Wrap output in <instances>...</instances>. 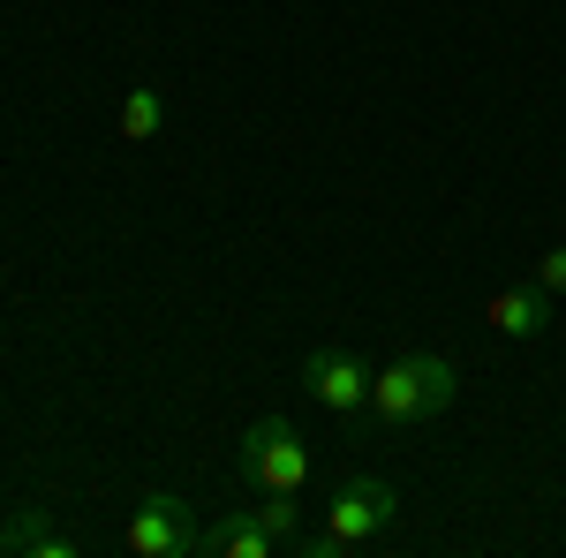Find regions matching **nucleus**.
Listing matches in <instances>:
<instances>
[{"instance_id":"obj_2","label":"nucleus","mask_w":566,"mask_h":558,"mask_svg":"<svg viewBox=\"0 0 566 558\" xmlns=\"http://www.w3.org/2000/svg\"><path fill=\"white\" fill-rule=\"evenodd\" d=\"M453 392H461L453 362L431 355V347H408V355H392L386 370L370 378V408H363V415H370L378 430H408V423L446 415V408H453Z\"/></svg>"},{"instance_id":"obj_3","label":"nucleus","mask_w":566,"mask_h":558,"mask_svg":"<svg viewBox=\"0 0 566 558\" xmlns=\"http://www.w3.org/2000/svg\"><path fill=\"white\" fill-rule=\"evenodd\" d=\"M234 468H242V483L250 491H303L310 483V445L303 430L287 423V415H258V423L242 430V453H234Z\"/></svg>"},{"instance_id":"obj_4","label":"nucleus","mask_w":566,"mask_h":558,"mask_svg":"<svg viewBox=\"0 0 566 558\" xmlns=\"http://www.w3.org/2000/svg\"><path fill=\"white\" fill-rule=\"evenodd\" d=\"M370 355L348 340H333V347H310L303 355V392L317 400V408H333V415H363L370 408Z\"/></svg>"},{"instance_id":"obj_9","label":"nucleus","mask_w":566,"mask_h":558,"mask_svg":"<svg viewBox=\"0 0 566 558\" xmlns=\"http://www.w3.org/2000/svg\"><path fill=\"white\" fill-rule=\"evenodd\" d=\"M114 129H122V144H151V136L167 129V98H159V84H129L122 114H114Z\"/></svg>"},{"instance_id":"obj_5","label":"nucleus","mask_w":566,"mask_h":558,"mask_svg":"<svg viewBox=\"0 0 566 558\" xmlns=\"http://www.w3.org/2000/svg\"><path fill=\"white\" fill-rule=\"evenodd\" d=\"M129 551L136 558H205V520H197L189 498L151 491V498L136 506V520H129Z\"/></svg>"},{"instance_id":"obj_1","label":"nucleus","mask_w":566,"mask_h":558,"mask_svg":"<svg viewBox=\"0 0 566 558\" xmlns=\"http://www.w3.org/2000/svg\"><path fill=\"white\" fill-rule=\"evenodd\" d=\"M392 514H400V491H392L386 475H348V483L325 498V528L295 536L287 551L295 558H355L392 528Z\"/></svg>"},{"instance_id":"obj_10","label":"nucleus","mask_w":566,"mask_h":558,"mask_svg":"<svg viewBox=\"0 0 566 558\" xmlns=\"http://www.w3.org/2000/svg\"><path fill=\"white\" fill-rule=\"evenodd\" d=\"M264 528H272V536H280V544H295V536H303V506H295V491H264Z\"/></svg>"},{"instance_id":"obj_7","label":"nucleus","mask_w":566,"mask_h":558,"mask_svg":"<svg viewBox=\"0 0 566 558\" xmlns=\"http://www.w3.org/2000/svg\"><path fill=\"white\" fill-rule=\"evenodd\" d=\"M0 551H8V558H76L84 544H76L69 528H53L45 506H23V514L0 520Z\"/></svg>"},{"instance_id":"obj_6","label":"nucleus","mask_w":566,"mask_h":558,"mask_svg":"<svg viewBox=\"0 0 566 558\" xmlns=\"http://www.w3.org/2000/svg\"><path fill=\"white\" fill-rule=\"evenodd\" d=\"M483 317H491V333H506V340H544L552 333V295L522 280V287H499V295L483 302Z\"/></svg>"},{"instance_id":"obj_8","label":"nucleus","mask_w":566,"mask_h":558,"mask_svg":"<svg viewBox=\"0 0 566 558\" xmlns=\"http://www.w3.org/2000/svg\"><path fill=\"white\" fill-rule=\"evenodd\" d=\"M280 551V536L264 528L258 506H234V514L205 520V558H272Z\"/></svg>"},{"instance_id":"obj_11","label":"nucleus","mask_w":566,"mask_h":558,"mask_svg":"<svg viewBox=\"0 0 566 558\" xmlns=\"http://www.w3.org/2000/svg\"><path fill=\"white\" fill-rule=\"evenodd\" d=\"M528 280H536V287H544V295L559 302V295H566V242H559V250H544V257H536V272H528Z\"/></svg>"}]
</instances>
